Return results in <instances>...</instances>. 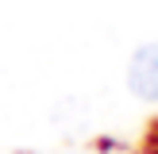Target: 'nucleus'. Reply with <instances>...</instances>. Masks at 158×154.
<instances>
[{"label": "nucleus", "instance_id": "nucleus-1", "mask_svg": "<svg viewBox=\"0 0 158 154\" xmlns=\"http://www.w3.org/2000/svg\"><path fill=\"white\" fill-rule=\"evenodd\" d=\"M127 89L139 100H158V38L143 43L127 62Z\"/></svg>", "mask_w": 158, "mask_h": 154}]
</instances>
